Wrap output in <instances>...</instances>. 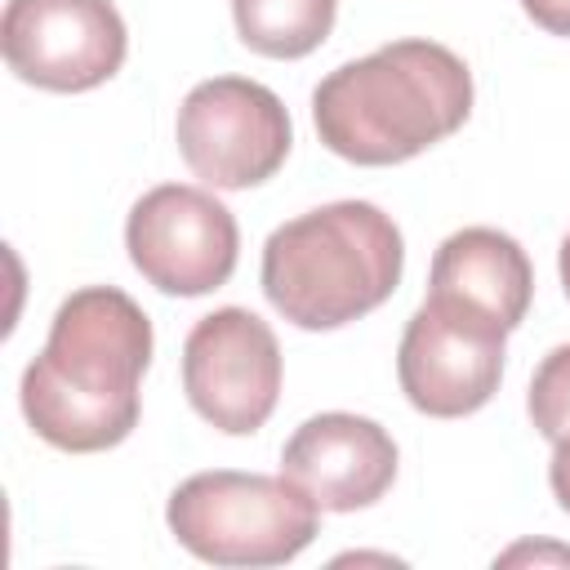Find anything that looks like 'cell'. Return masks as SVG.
Segmentation results:
<instances>
[{
	"label": "cell",
	"mask_w": 570,
	"mask_h": 570,
	"mask_svg": "<svg viewBox=\"0 0 570 570\" xmlns=\"http://www.w3.org/2000/svg\"><path fill=\"white\" fill-rule=\"evenodd\" d=\"M151 321L116 285H85L53 312L40 356L22 370V414L67 454L120 445L142 414L138 383L151 365Z\"/></svg>",
	"instance_id": "obj_1"
},
{
	"label": "cell",
	"mask_w": 570,
	"mask_h": 570,
	"mask_svg": "<svg viewBox=\"0 0 570 570\" xmlns=\"http://www.w3.org/2000/svg\"><path fill=\"white\" fill-rule=\"evenodd\" d=\"M468 62L436 40H392L334 67L312 94L321 142L352 165H401L463 129Z\"/></svg>",
	"instance_id": "obj_2"
},
{
	"label": "cell",
	"mask_w": 570,
	"mask_h": 570,
	"mask_svg": "<svg viewBox=\"0 0 570 570\" xmlns=\"http://www.w3.org/2000/svg\"><path fill=\"white\" fill-rule=\"evenodd\" d=\"M401 267V227L370 200H334L267 236L263 294L298 330H338L387 303Z\"/></svg>",
	"instance_id": "obj_3"
},
{
	"label": "cell",
	"mask_w": 570,
	"mask_h": 570,
	"mask_svg": "<svg viewBox=\"0 0 570 570\" xmlns=\"http://www.w3.org/2000/svg\"><path fill=\"white\" fill-rule=\"evenodd\" d=\"M174 539L209 566H285L321 530V508L285 476L196 472L165 508Z\"/></svg>",
	"instance_id": "obj_4"
},
{
	"label": "cell",
	"mask_w": 570,
	"mask_h": 570,
	"mask_svg": "<svg viewBox=\"0 0 570 570\" xmlns=\"http://www.w3.org/2000/svg\"><path fill=\"white\" fill-rule=\"evenodd\" d=\"M508 334L512 330L485 307L428 289L396 347V379L405 401L432 419L476 414L499 392Z\"/></svg>",
	"instance_id": "obj_5"
},
{
	"label": "cell",
	"mask_w": 570,
	"mask_h": 570,
	"mask_svg": "<svg viewBox=\"0 0 570 570\" xmlns=\"http://www.w3.org/2000/svg\"><path fill=\"white\" fill-rule=\"evenodd\" d=\"M174 138L200 183L218 191H245L285 165L294 129L285 102L267 85L245 76H214L183 98Z\"/></svg>",
	"instance_id": "obj_6"
},
{
	"label": "cell",
	"mask_w": 570,
	"mask_h": 570,
	"mask_svg": "<svg viewBox=\"0 0 570 570\" xmlns=\"http://www.w3.org/2000/svg\"><path fill=\"white\" fill-rule=\"evenodd\" d=\"M129 263L147 285L178 298H200L236 272L240 227L232 209L191 183H160L134 200L125 223Z\"/></svg>",
	"instance_id": "obj_7"
},
{
	"label": "cell",
	"mask_w": 570,
	"mask_h": 570,
	"mask_svg": "<svg viewBox=\"0 0 570 570\" xmlns=\"http://www.w3.org/2000/svg\"><path fill=\"white\" fill-rule=\"evenodd\" d=\"M183 392L191 410L227 432H258L281 401V343L249 307H218L200 316L183 343Z\"/></svg>",
	"instance_id": "obj_8"
},
{
	"label": "cell",
	"mask_w": 570,
	"mask_h": 570,
	"mask_svg": "<svg viewBox=\"0 0 570 570\" xmlns=\"http://www.w3.org/2000/svg\"><path fill=\"white\" fill-rule=\"evenodd\" d=\"M0 49L18 80L49 94H85L120 71L129 31L111 0H9Z\"/></svg>",
	"instance_id": "obj_9"
},
{
	"label": "cell",
	"mask_w": 570,
	"mask_h": 570,
	"mask_svg": "<svg viewBox=\"0 0 570 570\" xmlns=\"http://www.w3.org/2000/svg\"><path fill=\"white\" fill-rule=\"evenodd\" d=\"M281 476L321 512H356L379 503L396 481V441L383 423L347 410L312 414L281 450Z\"/></svg>",
	"instance_id": "obj_10"
},
{
	"label": "cell",
	"mask_w": 570,
	"mask_h": 570,
	"mask_svg": "<svg viewBox=\"0 0 570 570\" xmlns=\"http://www.w3.org/2000/svg\"><path fill=\"white\" fill-rule=\"evenodd\" d=\"M428 289L454 294L472 307H485L508 330H517L530 312V298H534V267L508 232L463 227L436 245Z\"/></svg>",
	"instance_id": "obj_11"
},
{
	"label": "cell",
	"mask_w": 570,
	"mask_h": 570,
	"mask_svg": "<svg viewBox=\"0 0 570 570\" xmlns=\"http://www.w3.org/2000/svg\"><path fill=\"white\" fill-rule=\"evenodd\" d=\"M338 0H232L236 36L263 58H307L334 31Z\"/></svg>",
	"instance_id": "obj_12"
},
{
	"label": "cell",
	"mask_w": 570,
	"mask_h": 570,
	"mask_svg": "<svg viewBox=\"0 0 570 570\" xmlns=\"http://www.w3.org/2000/svg\"><path fill=\"white\" fill-rule=\"evenodd\" d=\"M525 410H530V423L539 436L557 441L570 432V343L552 347L534 379H530V396H525Z\"/></svg>",
	"instance_id": "obj_13"
},
{
	"label": "cell",
	"mask_w": 570,
	"mask_h": 570,
	"mask_svg": "<svg viewBox=\"0 0 570 570\" xmlns=\"http://www.w3.org/2000/svg\"><path fill=\"white\" fill-rule=\"evenodd\" d=\"M521 9L548 36H566L570 40V0H521Z\"/></svg>",
	"instance_id": "obj_14"
},
{
	"label": "cell",
	"mask_w": 570,
	"mask_h": 570,
	"mask_svg": "<svg viewBox=\"0 0 570 570\" xmlns=\"http://www.w3.org/2000/svg\"><path fill=\"white\" fill-rule=\"evenodd\" d=\"M548 485L557 494V503L570 512V432L552 441V463H548Z\"/></svg>",
	"instance_id": "obj_15"
},
{
	"label": "cell",
	"mask_w": 570,
	"mask_h": 570,
	"mask_svg": "<svg viewBox=\"0 0 570 570\" xmlns=\"http://www.w3.org/2000/svg\"><path fill=\"white\" fill-rule=\"evenodd\" d=\"M557 267H561V285H566V298H570V232L561 240V254H557Z\"/></svg>",
	"instance_id": "obj_16"
}]
</instances>
